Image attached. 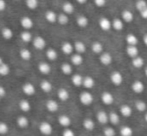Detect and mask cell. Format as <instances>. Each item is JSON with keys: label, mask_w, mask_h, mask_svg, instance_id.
Here are the masks:
<instances>
[{"label": "cell", "mask_w": 147, "mask_h": 136, "mask_svg": "<svg viewBox=\"0 0 147 136\" xmlns=\"http://www.w3.org/2000/svg\"><path fill=\"white\" fill-rule=\"evenodd\" d=\"M98 25L100 27V29L103 30V31H109L112 28V21L106 17H101L99 19Z\"/></svg>", "instance_id": "obj_1"}, {"label": "cell", "mask_w": 147, "mask_h": 136, "mask_svg": "<svg viewBox=\"0 0 147 136\" xmlns=\"http://www.w3.org/2000/svg\"><path fill=\"white\" fill-rule=\"evenodd\" d=\"M39 130L42 134L44 135H50L52 133V126L49 122H41L40 125H39Z\"/></svg>", "instance_id": "obj_2"}, {"label": "cell", "mask_w": 147, "mask_h": 136, "mask_svg": "<svg viewBox=\"0 0 147 136\" xmlns=\"http://www.w3.org/2000/svg\"><path fill=\"white\" fill-rule=\"evenodd\" d=\"M45 45H46V41H45V39L43 38V37L37 36L33 39V46H34L36 49H38V50L44 49Z\"/></svg>", "instance_id": "obj_3"}, {"label": "cell", "mask_w": 147, "mask_h": 136, "mask_svg": "<svg viewBox=\"0 0 147 136\" xmlns=\"http://www.w3.org/2000/svg\"><path fill=\"white\" fill-rule=\"evenodd\" d=\"M80 102L84 105H90L93 102V96L89 92H82L80 94Z\"/></svg>", "instance_id": "obj_4"}, {"label": "cell", "mask_w": 147, "mask_h": 136, "mask_svg": "<svg viewBox=\"0 0 147 136\" xmlns=\"http://www.w3.org/2000/svg\"><path fill=\"white\" fill-rule=\"evenodd\" d=\"M110 79H111V82H112L114 85H120L123 81V76L120 72L118 71H114L110 76Z\"/></svg>", "instance_id": "obj_5"}, {"label": "cell", "mask_w": 147, "mask_h": 136, "mask_svg": "<svg viewBox=\"0 0 147 136\" xmlns=\"http://www.w3.org/2000/svg\"><path fill=\"white\" fill-rule=\"evenodd\" d=\"M121 18L122 20H123L124 22H126V23H130V22L133 21L134 19V15L133 13H132L130 10H123V11L121 12Z\"/></svg>", "instance_id": "obj_6"}, {"label": "cell", "mask_w": 147, "mask_h": 136, "mask_svg": "<svg viewBox=\"0 0 147 136\" xmlns=\"http://www.w3.org/2000/svg\"><path fill=\"white\" fill-rule=\"evenodd\" d=\"M126 53H127V55L130 58H134V57L138 56L139 50H138L136 45H128V46L126 47Z\"/></svg>", "instance_id": "obj_7"}, {"label": "cell", "mask_w": 147, "mask_h": 136, "mask_svg": "<svg viewBox=\"0 0 147 136\" xmlns=\"http://www.w3.org/2000/svg\"><path fill=\"white\" fill-rule=\"evenodd\" d=\"M99 60H100V62L102 63L103 65H109L111 64V62H112V56H111L110 53L108 52H104L102 53V54L100 55V58H99Z\"/></svg>", "instance_id": "obj_8"}, {"label": "cell", "mask_w": 147, "mask_h": 136, "mask_svg": "<svg viewBox=\"0 0 147 136\" xmlns=\"http://www.w3.org/2000/svg\"><path fill=\"white\" fill-rule=\"evenodd\" d=\"M112 28L116 31H121L124 28V21L120 18H114L112 20Z\"/></svg>", "instance_id": "obj_9"}, {"label": "cell", "mask_w": 147, "mask_h": 136, "mask_svg": "<svg viewBox=\"0 0 147 136\" xmlns=\"http://www.w3.org/2000/svg\"><path fill=\"white\" fill-rule=\"evenodd\" d=\"M96 118L101 124H106L109 121V115H107V113L104 111H99L96 115Z\"/></svg>", "instance_id": "obj_10"}, {"label": "cell", "mask_w": 147, "mask_h": 136, "mask_svg": "<svg viewBox=\"0 0 147 136\" xmlns=\"http://www.w3.org/2000/svg\"><path fill=\"white\" fill-rule=\"evenodd\" d=\"M76 23H77V25L79 26V27L85 28V27H87V26H88L89 20H88V18L86 17V16L79 15L77 17V19H76Z\"/></svg>", "instance_id": "obj_11"}, {"label": "cell", "mask_w": 147, "mask_h": 136, "mask_svg": "<svg viewBox=\"0 0 147 136\" xmlns=\"http://www.w3.org/2000/svg\"><path fill=\"white\" fill-rule=\"evenodd\" d=\"M101 99H102V102L106 105H110L112 104L113 101H114V97L111 93L109 92H104L101 96Z\"/></svg>", "instance_id": "obj_12"}, {"label": "cell", "mask_w": 147, "mask_h": 136, "mask_svg": "<svg viewBox=\"0 0 147 136\" xmlns=\"http://www.w3.org/2000/svg\"><path fill=\"white\" fill-rule=\"evenodd\" d=\"M132 90H133L134 92H136V93H141V92H143V90H144L143 82L139 81V80L134 81L133 84H132Z\"/></svg>", "instance_id": "obj_13"}, {"label": "cell", "mask_w": 147, "mask_h": 136, "mask_svg": "<svg viewBox=\"0 0 147 136\" xmlns=\"http://www.w3.org/2000/svg\"><path fill=\"white\" fill-rule=\"evenodd\" d=\"M22 90H23V92L26 94V95H33V94L35 93V87L33 84L31 83H25L23 85V87H22Z\"/></svg>", "instance_id": "obj_14"}, {"label": "cell", "mask_w": 147, "mask_h": 136, "mask_svg": "<svg viewBox=\"0 0 147 136\" xmlns=\"http://www.w3.org/2000/svg\"><path fill=\"white\" fill-rule=\"evenodd\" d=\"M20 23H21V26L25 29H30V28L33 27V21L32 19L29 17H22L21 20H20Z\"/></svg>", "instance_id": "obj_15"}, {"label": "cell", "mask_w": 147, "mask_h": 136, "mask_svg": "<svg viewBox=\"0 0 147 136\" xmlns=\"http://www.w3.org/2000/svg\"><path fill=\"white\" fill-rule=\"evenodd\" d=\"M73 49H74V46L71 44L70 42H64L63 44L61 45V50L64 54H71L73 52Z\"/></svg>", "instance_id": "obj_16"}, {"label": "cell", "mask_w": 147, "mask_h": 136, "mask_svg": "<svg viewBox=\"0 0 147 136\" xmlns=\"http://www.w3.org/2000/svg\"><path fill=\"white\" fill-rule=\"evenodd\" d=\"M57 17H58V15H57L54 11H51V10H48V11L45 13V18H46L47 21L50 22V23H54V22H56Z\"/></svg>", "instance_id": "obj_17"}, {"label": "cell", "mask_w": 147, "mask_h": 136, "mask_svg": "<svg viewBox=\"0 0 147 136\" xmlns=\"http://www.w3.org/2000/svg\"><path fill=\"white\" fill-rule=\"evenodd\" d=\"M46 108L48 109L50 112H56L59 108L58 103L55 101V100H48V101L46 102Z\"/></svg>", "instance_id": "obj_18"}, {"label": "cell", "mask_w": 147, "mask_h": 136, "mask_svg": "<svg viewBox=\"0 0 147 136\" xmlns=\"http://www.w3.org/2000/svg\"><path fill=\"white\" fill-rule=\"evenodd\" d=\"M38 69H39V71H40L42 74H49V73H50V71H51L50 65H49L48 63H46V62L39 63Z\"/></svg>", "instance_id": "obj_19"}, {"label": "cell", "mask_w": 147, "mask_h": 136, "mask_svg": "<svg viewBox=\"0 0 147 136\" xmlns=\"http://www.w3.org/2000/svg\"><path fill=\"white\" fill-rule=\"evenodd\" d=\"M71 62H72V64L76 65V66L81 65L82 62H83V57L81 56L80 53H76V54H74L71 56Z\"/></svg>", "instance_id": "obj_20"}, {"label": "cell", "mask_w": 147, "mask_h": 136, "mask_svg": "<svg viewBox=\"0 0 147 136\" xmlns=\"http://www.w3.org/2000/svg\"><path fill=\"white\" fill-rule=\"evenodd\" d=\"M62 10L66 14H72L74 12V5L71 2H65L62 5Z\"/></svg>", "instance_id": "obj_21"}, {"label": "cell", "mask_w": 147, "mask_h": 136, "mask_svg": "<svg viewBox=\"0 0 147 136\" xmlns=\"http://www.w3.org/2000/svg\"><path fill=\"white\" fill-rule=\"evenodd\" d=\"M74 49H75L77 53L82 54V53H84L86 51V46L81 41H76V42L74 43Z\"/></svg>", "instance_id": "obj_22"}, {"label": "cell", "mask_w": 147, "mask_h": 136, "mask_svg": "<svg viewBox=\"0 0 147 136\" xmlns=\"http://www.w3.org/2000/svg\"><path fill=\"white\" fill-rule=\"evenodd\" d=\"M58 121H59V124L63 127H68L70 125V123H71V120H70V118L67 115H61V116H59Z\"/></svg>", "instance_id": "obj_23"}, {"label": "cell", "mask_w": 147, "mask_h": 136, "mask_svg": "<svg viewBox=\"0 0 147 136\" xmlns=\"http://www.w3.org/2000/svg\"><path fill=\"white\" fill-rule=\"evenodd\" d=\"M132 65L135 68H141L144 65V59L140 56H136L132 58Z\"/></svg>", "instance_id": "obj_24"}, {"label": "cell", "mask_w": 147, "mask_h": 136, "mask_svg": "<svg viewBox=\"0 0 147 136\" xmlns=\"http://www.w3.org/2000/svg\"><path fill=\"white\" fill-rule=\"evenodd\" d=\"M125 40H126V42H127L128 45H137L138 44V38L132 33L127 34Z\"/></svg>", "instance_id": "obj_25"}, {"label": "cell", "mask_w": 147, "mask_h": 136, "mask_svg": "<svg viewBox=\"0 0 147 136\" xmlns=\"http://www.w3.org/2000/svg\"><path fill=\"white\" fill-rule=\"evenodd\" d=\"M91 49H92L93 52L96 53V54H100V53L103 52V45L101 44L100 42L96 41V42H94L92 44V46H91Z\"/></svg>", "instance_id": "obj_26"}, {"label": "cell", "mask_w": 147, "mask_h": 136, "mask_svg": "<svg viewBox=\"0 0 147 136\" xmlns=\"http://www.w3.org/2000/svg\"><path fill=\"white\" fill-rule=\"evenodd\" d=\"M17 124L20 128H26L29 124V121L25 116H19L17 119Z\"/></svg>", "instance_id": "obj_27"}, {"label": "cell", "mask_w": 147, "mask_h": 136, "mask_svg": "<svg viewBox=\"0 0 147 136\" xmlns=\"http://www.w3.org/2000/svg\"><path fill=\"white\" fill-rule=\"evenodd\" d=\"M40 88L44 92H50L51 89H52V84L49 81H47V80H43L40 84Z\"/></svg>", "instance_id": "obj_28"}, {"label": "cell", "mask_w": 147, "mask_h": 136, "mask_svg": "<svg viewBox=\"0 0 147 136\" xmlns=\"http://www.w3.org/2000/svg\"><path fill=\"white\" fill-rule=\"evenodd\" d=\"M120 113H121L123 116L125 117H128L131 115L132 113V109L130 106H128V105H123V106L120 107Z\"/></svg>", "instance_id": "obj_29"}, {"label": "cell", "mask_w": 147, "mask_h": 136, "mask_svg": "<svg viewBox=\"0 0 147 136\" xmlns=\"http://www.w3.org/2000/svg\"><path fill=\"white\" fill-rule=\"evenodd\" d=\"M83 79L84 78H82V76L79 75V74H74L72 76V83L75 86H80L83 84Z\"/></svg>", "instance_id": "obj_30"}, {"label": "cell", "mask_w": 147, "mask_h": 136, "mask_svg": "<svg viewBox=\"0 0 147 136\" xmlns=\"http://www.w3.org/2000/svg\"><path fill=\"white\" fill-rule=\"evenodd\" d=\"M68 14L66 13H61L58 15V17H57V21H58L59 24H61V25H66V24L68 23V21H69V18H68Z\"/></svg>", "instance_id": "obj_31"}, {"label": "cell", "mask_w": 147, "mask_h": 136, "mask_svg": "<svg viewBox=\"0 0 147 136\" xmlns=\"http://www.w3.org/2000/svg\"><path fill=\"white\" fill-rule=\"evenodd\" d=\"M19 108L21 109L23 112H27L31 109V106H30V103L27 101V100L23 99L19 102Z\"/></svg>", "instance_id": "obj_32"}, {"label": "cell", "mask_w": 147, "mask_h": 136, "mask_svg": "<svg viewBox=\"0 0 147 136\" xmlns=\"http://www.w3.org/2000/svg\"><path fill=\"white\" fill-rule=\"evenodd\" d=\"M2 36H3L6 40H9V39H11L12 36H13V32H12L11 28L4 27L3 29H2Z\"/></svg>", "instance_id": "obj_33"}, {"label": "cell", "mask_w": 147, "mask_h": 136, "mask_svg": "<svg viewBox=\"0 0 147 136\" xmlns=\"http://www.w3.org/2000/svg\"><path fill=\"white\" fill-rule=\"evenodd\" d=\"M83 126H84V128L86 129V130H93L94 129V127H95V123H94V121L93 120H91V119H85V120L83 121Z\"/></svg>", "instance_id": "obj_34"}, {"label": "cell", "mask_w": 147, "mask_h": 136, "mask_svg": "<svg viewBox=\"0 0 147 136\" xmlns=\"http://www.w3.org/2000/svg\"><path fill=\"white\" fill-rule=\"evenodd\" d=\"M58 97L60 100L65 101V100H67L68 98H69V92H68L66 89H64V88H61V89H59V91H58Z\"/></svg>", "instance_id": "obj_35"}, {"label": "cell", "mask_w": 147, "mask_h": 136, "mask_svg": "<svg viewBox=\"0 0 147 136\" xmlns=\"http://www.w3.org/2000/svg\"><path fill=\"white\" fill-rule=\"evenodd\" d=\"M135 7L136 9L139 12H141L142 10H144L145 8H147V2L146 0H137L135 3Z\"/></svg>", "instance_id": "obj_36"}, {"label": "cell", "mask_w": 147, "mask_h": 136, "mask_svg": "<svg viewBox=\"0 0 147 136\" xmlns=\"http://www.w3.org/2000/svg\"><path fill=\"white\" fill-rule=\"evenodd\" d=\"M61 71L63 72L65 75H70L72 73V66L69 63H63L61 65Z\"/></svg>", "instance_id": "obj_37"}, {"label": "cell", "mask_w": 147, "mask_h": 136, "mask_svg": "<svg viewBox=\"0 0 147 136\" xmlns=\"http://www.w3.org/2000/svg\"><path fill=\"white\" fill-rule=\"evenodd\" d=\"M94 84H95V81L92 77L87 76V77H85L83 79V85L85 86L86 88H92L93 86H94Z\"/></svg>", "instance_id": "obj_38"}, {"label": "cell", "mask_w": 147, "mask_h": 136, "mask_svg": "<svg viewBox=\"0 0 147 136\" xmlns=\"http://www.w3.org/2000/svg\"><path fill=\"white\" fill-rule=\"evenodd\" d=\"M120 134H121V136H132L133 131L129 126H123L120 129Z\"/></svg>", "instance_id": "obj_39"}, {"label": "cell", "mask_w": 147, "mask_h": 136, "mask_svg": "<svg viewBox=\"0 0 147 136\" xmlns=\"http://www.w3.org/2000/svg\"><path fill=\"white\" fill-rule=\"evenodd\" d=\"M20 54V57H21L23 60H29V59L31 58V52L28 49H21L19 52Z\"/></svg>", "instance_id": "obj_40"}, {"label": "cell", "mask_w": 147, "mask_h": 136, "mask_svg": "<svg viewBox=\"0 0 147 136\" xmlns=\"http://www.w3.org/2000/svg\"><path fill=\"white\" fill-rule=\"evenodd\" d=\"M109 121H110L112 124L116 125L119 123L120 121V118H119V115L117 114V113L115 112H111L110 114H109Z\"/></svg>", "instance_id": "obj_41"}, {"label": "cell", "mask_w": 147, "mask_h": 136, "mask_svg": "<svg viewBox=\"0 0 147 136\" xmlns=\"http://www.w3.org/2000/svg\"><path fill=\"white\" fill-rule=\"evenodd\" d=\"M46 56L49 60H55L57 58V52L54 50V49L50 48L46 51Z\"/></svg>", "instance_id": "obj_42"}, {"label": "cell", "mask_w": 147, "mask_h": 136, "mask_svg": "<svg viewBox=\"0 0 147 136\" xmlns=\"http://www.w3.org/2000/svg\"><path fill=\"white\" fill-rule=\"evenodd\" d=\"M9 71H10V68L7 64H5V63L0 64V75H2V76L7 75V74L9 73Z\"/></svg>", "instance_id": "obj_43"}, {"label": "cell", "mask_w": 147, "mask_h": 136, "mask_svg": "<svg viewBox=\"0 0 147 136\" xmlns=\"http://www.w3.org/2000/svg\"><path fill=\"white\" fill-rule=\"evenodd\" d=\"M20 37H21V39L24 41V42H30V41L32 40V35H31L30 32H28V31L21 32Z\"/></svg>", "instance_id": "obj_44"}, {"label": "cell", "mask_w": 147, "mask_h": 136, "mask_svg": "<svg viewBox=\"0 0 147 136\" xmlns=\"http://www.w3.org/2000/svg\"><path fill=\"white\" fill-rule=\"evenodd\" d=\"M135 107L138 111L140 112H143V111L146 110V103L144 101H136L135 103Z\"/></svg>", "instance_id": "obj_45"}, {"label": "cell", "mask_w": 147, "mask_h": 136, "mask_svg": "<svg viewBox=\"0 0 147 136\" xmlns=\"http://www.w3.org/2000/svg\"><path fill=\"white\" fill-rule=\"evenodd\" d=\"M26 5L29 9H35L38 6V0H26Z\"/></svg>", "instance_id": "obj_46"}, {"label": "cell", "mask_w": 147, "mask_h": 136, "mask_svg": "<svg viewBox=\"0 0 147 136\" xmlns=\"http://www.w3.org/2000/svg\"><path fill=\"white\" fill-rule=\"evenodd\" d=\"M103 133H104V136H115V130L113 128H111V127H107V128L104 129V131H103Z\"/></svg>", "instance_id": "obj_47"}, {"label": "cell", "mask_w": 147, "mask_h": 136, "mask_svg": "<svg viewBox=\"0 0 147 136\" xmlns=\"http://www.w3.org/2000/svg\"><path fill=\"white\" fill-rule=\"evenodd\" d=\"M8 132V125L4 122H0V134H5Z\"/></svg>", "instance_id": "obj_48"}, {"label": "cell", "mask_w": 147, "mask_h": 136, "mask_svg": "<svg viewBox=\"0 0 147 136\" xmlns=\"http://www.w3.org/2000/svg\"><path fill=\"white\" fill-rule=\"evenodd\" d=\"M93 2H94V4L97 6V7L101 8V7H104L105 5H106V0H93Z\"/></svg>", "instance_id": "obj_49"}, {"label": "cell", "mask_w": 147, "mask_h": 136, "mask_svg": "<svg viewBox=\"0 0 147 136\" xmlns=\"http://www.w3.org/2000/svg\"><path fill=\"white\" fill-rule=\"evenodd\" d=\"M62 136H75V134H74V132L71 129H65V130L63 131Z\"/></svg>", "instance_id": "obj_50"}, {"label": "cell", "mask_w": 147, "mask_h": 136, "mask_svg": "<svg viewBox=\"0 0 147 136\" xmlns=\"http://www.w3.org/2000/svg\"><path fill=\"white\" fill-rule=\"evenodd\" d=\"M6 8V2L4 0H0V11H3Z\"/></svg>", "instance_id": "obj_51"}, {"label": "cell", "mask_w": 147, "mask_h": 136, "mask_svg": "<svg viewBox=\"0 0 147 136\" xmlns=\"http://www.w3.org/2000/svg\"><path fill=\"white\" fill-rule=\"evenodd\" d=\"M140 15H141V17L143 19H147V8H145V9L140 12Z\"/></svg>", "instance_id": "obj_52"}, {"label": "cell", "mask_w": 147, "mask_h": 136, "mask_svg": "<svg viewBox=\"0 0 147 136\" xmlns=\"http://www.w3.org/2000/svg\"><path fill=\"white\" fill-rule=\"evenodd\" d=\"M6 94V91L4 89L3 86H0V97H4V95Z\"/></svg>", "instance_id": "obj_53"}, {"label": "cell", "mask_w": 147, "mask_h": 136, "mask_svg": "<svg viewBox=\"0 0 147 136\" xmlns=\"http://www.w3.org/2000/svg\"><path fill=\"white\" fill-rule=\"evenodd\" d=\"M143 42H144V44L147 46V33L143 36Z\"/></svg>", "instance_id": "obj_54"}, {"label": "cell", "mask_w": 147, "mask_h": 136, "mask_svg": "<svg viewBox=\"0 0 147 136\" xmlns=\"http://www.w3.org/2000/svg\"><path fill=\"white\" fill-rule=\"evenodd\" d=\"M79 4H85L87 2V0H76Z\"/></svg>", "instance_id": "obj_55"}, {"label": "cell", "mask_w": 147, "mask_h": 136, "mask_svg": "<svg viewBox=\"0 0 147 136\" xmlns=\"http://www.w3.org/2000/svg\"><path fill=\"white\" fill-rule=\"evenodd\" d=\"M2 63H3V61H2V58L0 57V64H2Z\"/></svg>", "instance_id": "obj_56"}, {"label": "cell", "mask_w": 147, "mask_h": 136, "mask_svg": "<svg viewBox=\"0 0 147 136\" xmlns=\"http://www.w3.org/2000/svg\"><path fill=\"white\" fill-rule=\"evenodd\" d=\"M144 118H145V120H146V122H147V113L145 114V117H144Z\"/></svg>", "instance_id": "obj_57"}, {"label": "cell", "mask_w": 147, "mask_h": 136, "mask_svg": "<svg viewBox=\"0 0 147 136\" xmlns=\"http://www.w3.org/2000/svg\"><path fill=\"white\" fill-rule=\"evenodd\" d=\"M145 75L147 76V67L145 68Z\"/></svg>", "instance_id": "obj_58"}, {"label": "cell", "mask_w": 147, "mask_h": 136, "mask_svg": "<svg viewBox=\"0 0 147 136\" xmlns=\"http://www.w3.org/2000/svg\"><path fill=\"white\" fill-rule=\"evenodd\" d=\"M0 98H1V97H0Z\"/></svg>", "instance_id": "obj_59"}]
</instances>
